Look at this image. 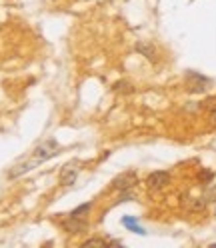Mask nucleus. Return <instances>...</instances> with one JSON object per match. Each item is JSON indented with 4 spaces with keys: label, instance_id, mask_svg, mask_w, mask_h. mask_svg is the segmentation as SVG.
Returning <instances> with one entry per match:
<instances>
[{
    "label": "nucleus",
    "instance_id": "obj_11",
    "mask_svg": "<svg viewBox=\"0 0 216 248\" xmlns=\"http://www.w3.org/2000/svg\"><path fill=\"white\" fill-rule=\"evenodd\" d=\"M124 228H128L130 232H134V234H146V230H144L142 226H138L136 222H130V224H126Z\"/></svg>",
    "mask_w": 216,
    "mask_h": 248
},
{
    "label": "nucleus",
    "instance_id": "obj_1",
    "mask_svg": "<svg viewBox=\"0 0 216 248\" xmlns=\"http://www.w3.org/2000/svg\"><path fill=\"white\" fill-rule=\"evenodd\" d=\"M58 154H60L58 142L54 140V138H48V140L40 142V144L32 150V162H34V164H40V162H46V160L58 156Z\"/></svg>",
    "mask_w": 216,
    "mask_h": 248
},
{
    "label": "nucleus",
    "instance_id": "obj_4",
    "mask_svg": "<svg viewBox=\"0 0 216 248\" xmlns=\"http://www.w3.org/2000/svg\"><path fill=\"white\" fill-rule=\"evenodd\" d=\"M170 184V172H166V170H156V172H150L148 178H146V188L150 192H158L162 188Z\"/></svg>",
    "mask_w": 216,
    "mask_h": 248
},
{
    "label": "nucleus",
    "instance_id": "obj_9",
    "mask_svg": "<svg viewBox=\"0 0 216 248\" xmlns=\"http://www.w3.org/2000/svg\"><path fill=\"white\" fill-rule=\"evenodd\" d=\"M212 178H214V172H212V170H208V168H202V170L198 172V180L204 182V184H210Z\"/></svg>",
    "mask_w": 216,
    "mask_h": 248
},
{
    "label": "nucleus",
    "instance_id": "obj_10",
    "mask_svg": "<svg viewBox=\"0 0 216 248\" xmlns=\"http://www.w3.org/2000/svg\"><path fill=\"white\" fill-rule=\"evenodd\" d=\"M90 208H92V202H84V204H80L78 208H74L70 214H72V216H84V214L90 212Z\"/></svg>",
    "mask_w": 216,
    "mask_h": 248
},
{
    "label": "nucleus",
    "instance_id": "obj_5",
    "mask_svg": "<svg viewBox=\"0 0 216 248\" xmlns=\"http://www.w3.org/2000/svg\"><path fill=\"white\" fill-rule=\"evenodd\" d=\"M212 84V80L210 78H206L204 74H200V72H186V88L190 90V92H206L208 90V86Z\"/></svg>",
    "mask_w": 216,
    "mask_h": 248
},
{
    "label": "nucleus",
    "instance_id": "obj_12",
    "mask_svg": "<svg viewBox=\"0 0 216 248\" xmlns=\"http://www.w3.org/2000/svg\"><path fill=\"white\" fill-rule=\"evenodd\" d=\"M114 90L116 92H132V84H128V82H116Z\"/></svg>",
    "mask_w": 216,
    "mask_h": 248
},
{
    "label": "nucleus",
    "instance_id": "obj_14",
    "mask_svg": "<svg viewBox=\"0 0 216 248\" xmlns=\"http://www.w3.org/2000/svg\"><path fill=\"white\" fill-rule=\"evenodd\" d=\"M210 124H212V126L216 128V108H214V110L210 112Z\"/></svg>",
    "mask_w": 216,
    "mask_h": 248
},
{
    "label": "nucleus",
    "instance_id": "obj_3",
    "mask_svg": "<svg viewBox=\"0 0 216 248\" xmlns=\"http://www.w3.org/2000/svg\"><path fill=\"white\" fill-rule=\"evenodd\" d=\"M60 226H62V230L66 232V234H82V232L88 228V222L84 216H72V214H66V218L60 220Z\"/></svg>",
    "mask_w": 216,
    "mask_h": 248
},
{
    "label": "nucleus",
    "instance_id": "obj_13",
    "mask_svg": "<svg viewBox=\"0 0 216 248\" xmlns=\"http://www.w3.org/2000/svg\"><path fill=\"white\" fill-rule=\"evenodd\" d=\"M202 108H210V110H214V108H216V96L214 98H208L206 102H202Z\"/></svg>",
    "mask_w": 216,
    "mask_h": 248
},
{
    "label": "nucleus",
    "instance_id": "obj_7",
    "mask_svg": "<svg viewBox=\"0 0 216 248\" xmlns=\"http://www.w3.org/2000/svg\"><path fill=\"white\" fill-rule=\"evenodd\" d=\"M136 52H140L142 56H146L150 62H156V48L150 42H138L136 44Z\"/></svg>",
    "mask_w": 216,
    "mask_h": 248
},
{
    "label": "nucleus",
    "instance_id": "obj_2",
    "mask_svg": "<svg viewBox=\"0 0 216 248\" xmlns=\"http://www.w3.org/2000/svg\"><path fill=\"white\" fill-rule=\"evenodd\" d=\"M80 166L82 162L80 160H70L66 162L62 168H60V174H58V180L62 186H72L76 182V178L80 176Z\"/></svg>",
    "mask_w": 216,
    "mask_h": 248
},
{
    "label": "nucleus",
    "instance_id": "obj_8",
    "mask_svg": "<svg viewBox=\"0 0 216 248\" xmlns=\"http://www.w3.org/2000/svg\"><path fill=\"white\" fill-rule=\"evenodd\" d=\"M182 204L186 206L188 210H192V212H198V210H204L206 208V200L204 198H188V200H184Z\"/></svg>",
    "mask_w": 216,
    "mask_h": 248
},
{
    "label": "nucleus",
    "instance_id": "obj_6",
    "mask_svg": "<svg viewBox=\"0 0 216 248\" xmlns=\"http://www.w3.org/2000/svg\"><path fill=\"white\" fill-rule=\"evenodd\" d=\"M138 184V176L134 170H126V172H122L118 174L114 180H112V190H120V192H124V190H130L132 186Z\"/></svg>",
    "mask_w": 216,
    "mask_h": 248
}]
</instances>
